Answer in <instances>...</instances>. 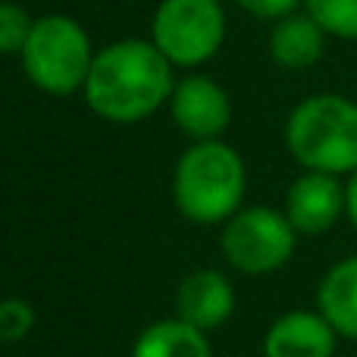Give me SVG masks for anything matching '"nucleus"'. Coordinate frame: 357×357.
<instances>
[{"mask_svg":"<svg viewBox=\"0 0 357 357\" xmlns=\"http://www.w3.org/2000/svg\"><path fill=\"white\" fill-rule=\"evenodd\" d=\"M176 82L173 63L151 38H123L98 50L82 94L94 116L129 126L169 104Z\"/></svg>","mask_w":357,"mask_h":357,"instance_id":"1","label":"nucleus"},{"mask_svg":"<svg viewBox=\"0 0 357 357\" xmlns=\"http://www.w3.org/2000/svg\"><path fill=\"white\" fill-rule=\"evenodd\" d=\"M248 167L229 142H191L173 173L178 213L201 226H220L245 207Z\"/></svg>","mask_w":357,"mask_h":357,"instance_id":"2","label":"nucleus"},{"mask_svg":"<svg viewBox=\"0 0 357 357\" xmlns=\"http://www.w3.org/2000/svg\"><path fill=\"white\" fill-rule=\"evenodd\" d=\"M285 148L310 173L348 178L357 169V100L345 94H310L285 119Z\"/></svg>","mask_w":357,"mask_h":357,"instance_id":"3","label":"nucleus"},{"mask_svg":"<svg viewBox=\"0 0 357 357\" xmlns=\"http://www.w3.org/2000/svg\"><path fill=\"white\" fill-rule=\"evenodd\" d=\"M94 56H98V50H94L85 25L73 16L50 13V16L31 22L29 41H25L19 60H22L25 79L38 91L66 98V94L85 88Z\"/></svg>","mask_w":357,"mask_h":357,"instance_id":"4","label":"nucleus"},{"mask_svg":"<svg viewBox=\"0 0 357 357\" xmlns=\"http://www.w3.org/2000/svg\"><path fill=\"white\" fill-rule=\"evenodd\" d=\"M151 41L173 66L197 69L226 44V10L220 0H160L151 19Z\"/></svg>","mask_w":357,"mask_h":357,"instance_id":"5","label":"nucleus"},{"mask_svg":"<svg viewBox=\"0 0 357 357\" xmlns=\"http://www.w3.org/2000/svg\"><path fill=\"white\" fill-rule=\"evenodd\" d=\"M301 235L282 210L251 204L222 222L220 251L232 270L245 276H270L291 260Z\"/></svg>","mask_w":357,"mask_h":357,"instance_id":"6","label":"nucleus"},{"mask_svg":"<svg viewBox=\"0 0 357 357\" xmlns=\"http://www.w3.org/2000/svg\"><path fill=\"white\" fill-rule=\"evenodd\" d=\"M169 113L182 135L191 142H216L226 135L232 123V98L216 79L204 73H191L176 82Z\"/></svg>","mask_w":357,"mask_h":357,"instance_id":"7","label":"nucleus"},{"mask_svg":"<svg viewBox=\"0 0 357 357\" xmlns=\"http://www.w3.org/2000/svg\"><path fill=\"white\" fill-rule=\"evenodd\" d=\"M282 213L298 235H326L345 220V178L304 169L285 191Z\"/></svg>","mask_w":357,"mask_h":357,"instance_id":"8","label":"nucleus"},{"mask_svg":"<svg viewBox=\"0 0 357 357\" xmlns=\"http://www.w3.org/2000/svg\"><path fill=\"white\" fill-rule=\"evenodd\" d=\"M235 314V285L226 273L204 266L178 282L176 291V317L201 333L220 329Z\"/></svg>","mask_w":357,"mask_h":357,"instance_id":"9","label":"nucleus"},{"mask_svg":"<svg viewBox=\"0 0 357 357\" xmlns=\"http://www.w3.org/2000/svg\"><path fill=\"white\" fill-rule=\"evenodd\" d=\"M339 333L320 310H289L264 335V357H335Z\"/></svg>","mask_w":357,"mask_h":357,"instance_id":"10","label":"nucleus"},{"mask_svg":"<svg viewBox=\"0 0 357 357\" xmlns=\"http://www.w3.org/2000/svg\"><path fill=\"white\" fill-rule=\"evenodd\" d=\"M326 41L329 35L320 29L314 16L307 10H298L285 19H276L266 38V50H270V60L282 69H310L323 60L326 54Z\"/></svg>","mask_w":357,"mask_h":357,"instance_id":"11","label":"nucleus"},{"mask_svg":"<svg viewBox=\"0 0 357 357\" xmlns=\"http://www.w3.org/2000/svg\"><path fill=\"white\" fill-rule=\"evenodd\" d=\"M317 310L339 333V339L357 342V254L335 260L323 273L317 285Z\"/></svg>","mask_w":357,"mask_h":357,"instance_id":"12","label":"nucleus"},{"mask_svg":"<svg viewBox=\"0 0 357 357\" xmlns=\"http://www.w3.org/2000/svg\"><path fill=\"white\" fill-rule=\"evenodd\" d=\"M132 357H213L207 333L188 326L178 317L157 320L132 345Z\"/></svg>","mask_w":357,"mask_h":357,"instance_id":"13","label":"nucleus"},{"mask_svg":"<svg viewBox=\"0 0 357 357\" xmlns=\"http://www.w3.org/2000/svg\"><path fill=\"white\" fill-rule=\"evenodd\" d=\"M304 10L329 38L357 41V0H304Z\"/></svg>","mask_w":357,"mask_h":357,"instance_id":"14","label":"nucleus"},{"mask_svg":"<svg viewBox=\"0 0 357 357\" xmlns=\"http://www.w3.org/2000/svg\"><path fill=\"white\" fill-rule=\"evenodd\" d=\"M35 19L13 0H0V56H19Z\"/></svg>","mask_w":357,"mask_h":357,"instance_id":"15","label":"nucleus"},{"mask_svg":"<svg viewBox=\"0 0 357 357\" xmlns=\"http://www.w3.org/2000/svg\"><path fill=\"white\" fill-rule=\"evenodd\" d=\"M38 314L25 298H0V345H13L31 335Z\"/></svg>","mask_w":357,"mask_h":357,"instance_id":"16","label":"nucleus"},{"mask_svg":"<svg viewBox=\"0 0 357 357\" xmlns=\"http://www.w3.org/2000/svg\"><path fill=\"white\" fill-rule=\"evenodd\" d=\"M235 3L245 13H251L254 19H264V22H276V19L304 10V0H235Z\"/></svg>","mask_w":357,"mask_h":357,"instance_id":"17","label":"nucleus"},{"mask_svg":"<svg viewBox=\"0 0 357 357\" xmlns=\"http://www.w3.org/2000/svg\"><path fill=\"white\" fill-rule=\"evenodd\" d=\"M345 220L357 232V169L345 178Z\"/></svg>","mask_w":357,"mask_h":357,"instance_id":"18","label":"nucleus"}]
</instances>
